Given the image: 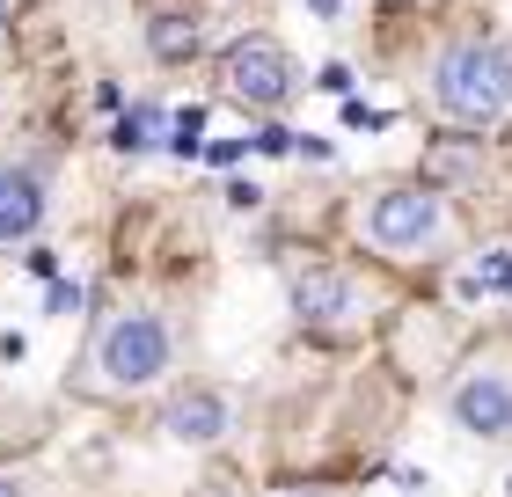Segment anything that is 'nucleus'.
Listing matches in <instances>:
<instances>
[{
	"mask_svg": "<svg viewBox=\"0 0 512 497\" xmlns=\"http://www.w3.org/2000/svg\"><path fill=\"white\" fill-rule=\"evenodd\" d=\"M432 110L454 117V125H498L512 110V52L498 37H454L432 52Z\"/></svg>",
	"mask_w": 512,
	"mask_h": 497,
	"instance_id": "obj_1",
	"label": "nucleus"
},
{
	"mask_svg": "<svg viewBox=\"0 0 512 497\" xmlns=\"http://www.w3.org/2000/svg\"><path fill=\"white\" fill-rule=\"evenodd\" d=\"M176 359V337L169 322L147 315V307H132V315H110L96 351H88V381L110 388V395H132V388H154L161 373Z\"/></svg>",
	"mask_w": 512,
	"mask_h": 497,
	"instance_id": "obj_2",
	"label": "nucleus"
},
{
	"mask_svg": "<svg viewBox=\"0 0 512 497\" xmlns=\"http://www.w3.org/2000/svg\"><path fill=\"white\" fill-rule=\"evenodd\" d=\"M359 234L381 256H425V249L447 242V205H439L432 183H388V191L366 198Z\"/></svg>",
	"mask_w": 512,
	"mask_h": 497,
	"instance_id": "obj_3",
	"label": "nucleus"
},
{
	"mask_svg": "<svg viewBox=\"0 0 512 497\" xmlns=\"http://www.w3.org/2000/svg\"><path fill=\"white\" fill-rule=\"evenodd\" d=\"M447 410L469 439H512V359H469L447 388Z\"/></svg>",
	"mask_w": 512,
	"mask_h": 497,
	"instance_id": "obj_4",
	"label": "nucleus"
},
{
	"mask_svg": "<svg viewBox=\"0 0 512 497\" xmlns=\"http://www.w3.org/2000/svg\"><path fill=\"white\" fill-rule=\"evenodd\" d=\"M220 81H227V96H235V103H249V110H278V103L300 88V66L286 59V44L242 37V44H227Z\"/></svg>",
	"mask_w": 512,
	"mask_h": 497,
	"instance_id": "obj_5",
	"label": "nucleus"
},
{
	"mask_svg": "<svg viewBox=\"0 0 512 497\" xmlns=\"http://www.w3.org/2000/svg\"><path fill=\"white\" fill-rule=\"evenodd\" d=\"M293 307H300V322H315V329H352L359 322V286L344 271H300Z\"/></svg>",
	"mask_w": 512,
	"mask_h": 497,
	"instance_id": "obj_6",
	"label": "nucleus"
},
{
	"mask_svg": "<svg viewBox=\"0 0 512 497\" xmlns=\"http://www.w3.org/2000/svg\"><path fill=\"white\" fill-rule=\"evenodd\" d=\"M227 424H235V410H227V395H213V388H191V395H176L169 410H161V432L183 439V446H213Z\"/></svg>",
	"mask_w": 512,
	"mask_h": 497,
	"instance_id": "obj_7",
	"label": "nucleus"
},
{
	"mask_svg": "<svg viewBox=\"0 0 512 497\" xmlns=\"http://www.w3.org/2000/svg\"><path fill=\"white\" fill-rule=\"evenodd\" d=\"M44 220V183L30 169H0V242H30Z\"/></svg>",
	"mask_w": 512,
	"mask_h": 497,
	"instance_id": "obj_8",
	"label": "nucleus"
},
{
	"mask_svg": "<svg viewBox=\"0 0 512 497\" xmlns=\"http://www.w3.org/2000/svg\"><path fill=\"white\" fill-rule=\"evenodd\" d=\"M147 44H154V59H198V22L191 15H154V30H147Z\"/></svg>",
	"mask_w": 512,
	"mask_h": 497,
	"instance_id": "obj_9",
	"label": "nucleus"
},
{
	"mask_svg": "<svg viewBox=\"0 0 512 497\" xmlns=\"http://www.w3.org/2000/svg\"><path fill=\"white\" fill-rule=\"evenodd\" d=\"M154 132H161V110H147V103H139V110H125L118 147H125V154H139V147H154Z\"/></svg>",
	"mask_w": 512,
	"mask_h": 497,
	"instance_id": "obj_10",
	"label": "nucleus"
},
{
	"mask_svg": "<svg viewBox=\"0 0 512 497\" xmlns=\"http://www.w3.org/2000/svg\"><path fill=\"white\" fill-rule=\"evenodd\" d=\"M469 293H512V256H505V249H491V256L469 271Z\"/></svg>",
	"mask_w": 512,
	"mask_h": 497,
	"instance_id": "obj_11",
	"label": "nucleus"
},
{
	"mask_svg": "<svg viewBox=\"0 0 512 497\" xmlns=\"http://www.w3.org/2000/svg\"><path fill=\"white\" fill-rule=\"evenodd\" d=\"M286 147H300V132H286V125H264V132H256V154H286Z\"/></svg>",
	"mask_w": 512,
	"mask_h": 497,
	"instance_id": "obj_12",
	"label": "nucleus"
},
{
	"mask_svg": "<svg viewBox=\"0 0 512 497\" xmlns=\"http://www.w3.org/2000/svg\"><path fill=\"white\" fill-rule=\"evenodd\" d=\"M308 8H315V15H337V0H308Z\"/></svg>",
	"mask_w": 512,
	"mask_h": 497,
	"instance_id": "obj_13",
	"label": "nucleus"
},
{
	"mask_svg": "<svg viewBox=\"0 0 512 497\" xmlns=\"http://www.w3.org/2000/svg\"><path fill=\"white\" fill-rule=\"evenodd\" d=\"M278 497H330V490H278Z\"/></svg>",
	"mask_w": 512,
	"mask_h": 497,
	"instance_id": "obj_14",
	"label": "nucleus"
},
{
	"mask_svg": "<svg viewBox=\"0 0 512 497\" xmlns=\"http://www.w3.org/2000/svg\"><path fill=\"white\" fill-rule=\"evenodd\" d=\"M0 497H22V490H15V483H8V476H0Z\"/></svg>",
	"mask_w": 512,
	"mask_h": 497,
	"instance_id": "obj_15",
	"label": "nucleus"
}]
</instances>
